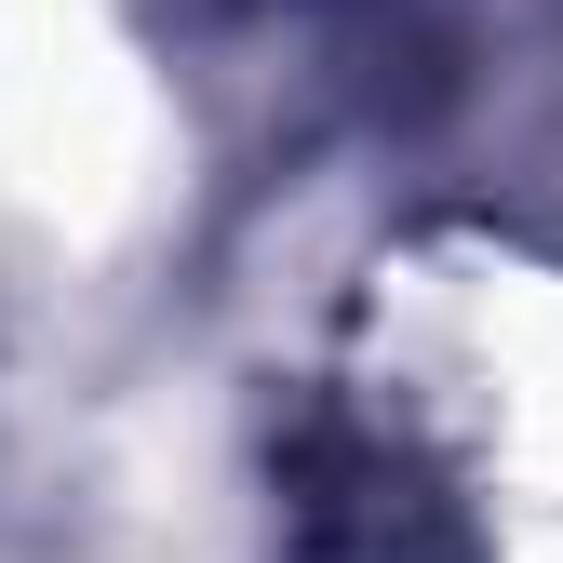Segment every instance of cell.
<instances>
[{"instance_id": "obj_1", "label": "cell", "mask_w": 563, "mask_h": 563, "mask_svg": "<svg viewBox=\"0 0 563 563\" xmlns=\"http://www.w3.org/2000/svg\"><path fill=\"white\" fill-rule=\"evenodd\" d=\"M282 523L309 563H470L456 497L389 430H296L282 456Z\"/></svg>"}]
</instances>
